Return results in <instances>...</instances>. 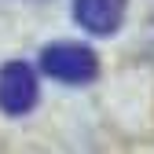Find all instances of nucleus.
Returning <instances> with one entry per match:
<instances>
[{"label":"nucleus","instance_id":"f257e3e1","mask_svg":"<svg viewBox=\"0 0 154 154\" xmlns=\"http://www.w3.org/2000/svg\"><path fill=\"white\" fill-rule=\"evenodd\" d=\"M41 70L63 85H88L99 73V59H95V51L88 44L59 41V44H48L41 51Z\"/></svg>","mask_w":154,"mask_h":154},{"label":"nucleus","instance_id":"f03ea898","mask_svg":"<svg viewBox=\"0 0 154 154\" xmlns=\"http://www.w3.org/2000/svg\"><path fill=\"white\" fill-rule=\"evenodd\" d=\"M37 106V73L26 63H8L0 70V110L4 114H29Z\"/></svg>","mask_w":154,"mask_h":154},{"label":"nucleus","instance_id":"7ed1b4c3","mask_svg":"<svg viewBox=\"0 0 154 154\" xmlns=\"http://www.w3.org/2000/svg\"><path fill=\"white\" fill-rule=\"evenodd\" d=\"M128 0H73V18L95 37H110L121 26Z\"/></svg>","mask_w":154,"mask_h":154}]
</instances>
